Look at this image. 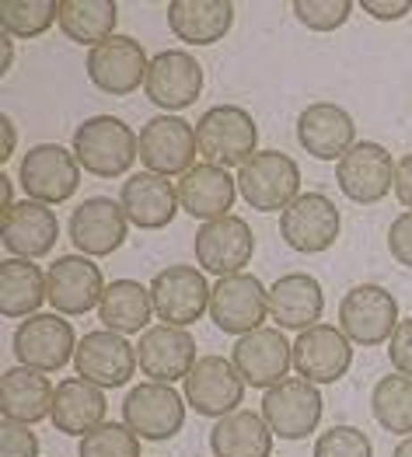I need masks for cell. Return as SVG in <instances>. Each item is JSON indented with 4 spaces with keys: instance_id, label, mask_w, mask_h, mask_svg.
<instances>
[{
    "instance_id": "26",
    "label": "cell",
    "mask_w": 412,
    "mask_h": 457,
    "mask_svg": "<svg viewBox=\"0 0 412 457\" xmlns=\"http://www.w3.org/2000/svg\"><path fill=\"white\" fill-rule=\"evenodd\" d=\"M322 311H325L322 283L307 272H287L269 287V318L276 321V328H290L300 336L322 325Z\"/></svg>"
},
{
    "instance_id": "13",
    "label": "cell",
    "mask_w": 412,
    "mask_h": 457,
    "mask_svg": "<svg viewBox=\"0 0 412 457\" xmlns=\"http://www.w3.org/2000/svg\"><path fill=\"white\" fill-rule=\"evenodd\" d=\"M18 182L29 192V199H36L42 206H60L80 186V164H77L74 151H67L60 144H36L21 157Z\"/></svg>"
},
{
    "instance_id": "38",
    "label": "cell",
    "mask_w": 412,
    "mask_h": 457,
    "mask_svg": "<svg viewBox=\"0 0 412 457\" xmlns=\"http://www.w3.org/2000/svg\"><path fill=\"white\" fill-rule=\"evenodd\" d=\"M77 457H140V436L126 422H102L80 436Z\"/></svg>"
},
{
    "instance_id": "10",
    "label": "cell",
    "mask_w": 412,
    "mask_h": 457,
    "mask_svg": "<svg viewBox=\"0 0 412 457\" xmlns=\"http://www.w3.org/2000/svg\"><path fill=\"white\" fill-rule=\"evenodd\" d=\"M342 217L325 192H300L280 213V237L300 255H322L336 245Z\"/></svg>"
},
{
    "instance_id": "25",
    "label": "cell",
    "mask_w": 412,
    "mask_h": 457,
    "mask_svg": "<svg viewBox=\"0 0 412 457\" xmlns=\"http://www.w3.org/2000/svg\"><path fill=\"white\" fill-rule=\"evenodd\" d=\"M0 237L11 259H42L60 241V220L49 206L21 199L7 213H0Z\"/></svg>"
},
{
    "instance_id": "20",
    "label": "cell",
    "mask_w": 412,
    "mask_h": 457,
    "mask_svg": "<svg viewBox=\"0 0 412 457\" xmlns=\"http://www.w3.org/2000/svg\"><path fill=\"white\" fill-rule=\"evenodd\" d=\"M231 363L238 367L241 381L248 387L269 391L273 384L287 381V374L294 367V343H287L283 328H265L263 325V328H256L234 343Z\"/></svg>"
},
{
    "instance_id": "22",
    "label": "cell",
    "mask_w": 412,
    "mask_h": 457,
    "mask_svg": "<svg viewBox=\"0 0 412 457\" xmlns=\"http://www.w3.org/2000/svg\"><path fill=\"white\" fill-rule=\"evenodd\" d=\"M353 343L336 325H315L294 339V370L311 384H336L349 374Z\"/></svg>"
},
{
    "instance_id": "37",
    "label": "cell",
    "mask_w": 412,
    "mask_h": 457,
    "mask_svg": "<svg viewBox=\"0 0 412 457\" xmlns=\"http://www.w3.org/2000/svg\"><path fill=\"white\" fill-rule=\"evenodd\" d=\"M60 25V0H4L0 4V29L11 38H38Z\"/></svg>"
},
{
    "instance_id": "29",
    "label": "cell",
    "mask_w": 412,
    "mask_h": 457,
    "mask_svg": "<svg viewBox=\"0 0 412 457\" xmlns=\"http://www.w3.org/2000/svg\"><path fill=\"white\" fill-rule=\"evenodd\" d=\"M105 391L98 384L84 381V378H67L56 384V398H53V416L49 422L56 426V433L67 436H88L91 429H98L105 420Z\"/></svg>"
},
{
    "instance_id": "35",
    "label": "cell",
    "mask_w": 412,
    "mask_h": 457,
    "mask_svg": "<svg viewBox=\"0 0 412 457\" xmlns=\"http://www.w3.org/2000/svg\"><path fill=\"white\" fill-rule=\"evenodd\" d=\"M119 7L113 0H60V29L77 46H102L115 36Z\"/></svg>"
},
{
    "instance_id": "4",
    "label": "cell",
    "mask_w": 412,
    "mask_h": 457,
    "mask_svg": "<svg viewBox=\"0 0 412 457\" xmlns=\"http://www.w3.org/2000/svg\"><path fill=\"white\" fill-rule=\"evenodd\" d=\"M238 195L259 213H283L300 195L298 161L283 151H259L245 168H238Z\"/></svg>"
},
{
    "instance_id": "40",
    "label": "cell",
    "mask_w": 412,
    "mask_h": 457,
    "mask_svg": "<svg viewBox=\"0 0 412 457\" xmlns=\"http://www.w3.org/2000/svg\"><path fill=\"white\" fill-rule=\"evenodd\" d=\"M315 457H374V444L357 426H329L315 440Z\"/></svg>"
},
{
    "instance_id": "45",
    "label": "cell",
    "mask_w": 412,
    "mask_h": 457,
    "mask_svg": "<svg viewBox=\"0 0 412 457\" xmlns=\"http://www.w3.org/2000/svg\"><path fill=\"white\" fill-rule=\"evenodd\" d=\"M395 195L406 210H412V154H402L395 161Z\"/></svg>"
},
{
    "instance_id": "33",
    "label": "cell",
    "mask_w": 412,
    "mask_h": 457,
    "mask_svg": "<svg viewBox=\"0 0 412 457\" xmlns=\"http://www.w3.org/2000/svg\"><path fill=\"white\" fill-rule=\"evenodd\" d=\"M273 429L265 426L263 412L238 409L234 416L217 420L210 429V451L214 457H269L273 454Z\"/></svg>"
},
{
    "instance_id": "6",
    "label": "cell",
    "mask_w": 412,
    "mask_h": 457,
    "mask_svg": "<svg viewBox=\"0 0 412 457\" xmlns=\"http://www.w3.org/2000/svg\"><path fill=\"white\" fill-rule=\"evenodd\" d=\"M322 391L304 378H287L263 391V420L276 440H307L322 422Z\"/></svg>"
},
{
    "instance_id": "21",
    "label": "cell",
    "mask_w": 412,
    "mask_h": 457,
    "mask_svg": "<svg viewBox=\"0 0 412 457\" xmlns=\"http://www.w3.org/2000/svg\"><path fill=\"white\" fill-rule=\"evenodd\" d=\"M130 220L122 203H115L109 195H91L71 213V241L80 255L88 259H102L113 255L126 245Z\"/></svg>"
},
{
    "instance_id": "47",
    "label": "cell",
    "mask_w": 412,
    "mask_h": 457,
    "mask_svg": "<svg viewBox=\"0 0 412 457\" xmlns=\"http://www.w3.org/2000/svg\"><path fill=\"white\" fill-rule=\"evenodd\" d=\"M0 189H4V210H0V213H7V210L14 206V182H11L7 175H0Z\"/></svg>"
},
{
    "instance_id": "18",
    "label": "cell",
    "mask_w": 412,
    "mask_h": 457,
    "mask_svg": "<svg viewBox=\"0 0 412 457\" xmlns=\"http://www.w3.org/2000/svg\"><path fill=\"white\" fill-rule=\"evenodd\" d=\"M196 266L217 279L224 276H238L245 272V266L252 262V252H256V234L252 228L241 220V217H221V220H210L196 230Z\"/></svg>"
},
{
    "instance_id": "15",
    "label": "cell",
    "mask_w": 412,
    "mask_h": 457,
    "mask_svg": "<svg viewBox=\"0 0 412 457\" xmlns=\"http://www.w3.org/2000/svg\"><path fill=\"white\" fill-rule=\"evenodd\" d=\"M144 95L164 112H182L203 95V67L189 49H161L150 56Z\"/></svg>"
},
{
    "instance_id": "36",
    "label": "cell",
    "mask_w": 412,
    "mask_h": 457,
    "mask_svg": "<svg viewBox=\"0 0 412 457\" xmlns=\"http://www.w3.org/2000/svg\"><path fill=\"white\" fill-rule=\"evenodd\" d=\"M371 412L384 433L412 436V378L388 374L371 391Z\"/></svg>"
},
{
    "instance_id": "42",
    "label": "cell",
    "mask_w": 412,
    "mask_h": 457,
    "mask_svg": "<svg viewBox=\"0 0 412 457\" xmlns=\"http://www.w3.org/2000/svg\"><path fill=\"white\" fill-rule=\"evenodd\" d=\"M388 252L399 266L412 269V210L399 213L388 228Z\"/></svg>"
},
{
    "instance_id": "17",
    "label": "cell",
    "mask_w": 412,
    "mask_h": 457,
    "mask_svg": "<svg viewBox=\"0 0 412 457\" xmlns=\"http://www.w3.org/2000/svg\"><path fill=\"white\" fill-rule=\"evenodd\" d=\"M147 49L133 36H113L109 42L88 49V77L102 95H133L147 80Z\"/></svg>"
},
{
    "instance_id": "41",
    "label": "cell",
    "mask_w": 412,
    "mask_h": 457,
    "mask_svg": "<svg viewBox=\"0 0 412 457\" xmlns=\"http://www.w3.org/2000/svg\"><path fill=\"white\" fill-rule=\"evenodd\" d=\"M0 457H38V436L32 426L14 420L0 422Z\"/></svg>"
},
{
    "instance_id": "3",
    "label": "cell",
    "mask_w": 412,
    "mask_h": 457,
    "mask_svg": "<svg viewBox=\"0 0 412 457\" xmlns=\"http://www.w3.org/2000/svg\"><path fill=\"white\" fill-rule=\"evenodd\" d=\"M399 328V301L381 283H357L339 301V332L360 349L391 343Z\"/></svg>"
},
{
    "instance_id": "1",
    "label": "cell",
    "mask_w": 412,
    "mask_h": 457,
    "mask_svg": "<svg viewBox=\"0 0 412 457\" xmlns=\"http://www.w3.org/2000/svg\"><path fill=\"white\" fill-rule=\"evenodd\" d=\"M71 151L95 179H122L140 161V137L119 115H91L74 129Z\"/></svg>"
},
{
    "instance_id": "24",
    "label": "cell",
    "mask_w": 412,
    "mask_h": 457,
    "mask_svg": "<svg viewBox=\"0 0 412 457\" xmlns=\"http://www.w3.org/2000/svg\"><path fill=\"white\" fill-rule=\"evenodd\" d=\"M298 144L315 161H342L357 144V122L336 102H311L298 115Z\"/></svg>"
},
{
    "instance_id": "30",
    "label": "cell",
    "mask_w": 412,
    "mask_h": 457,
    "mask_svg": "<svg viewBox=\"0 0 412 457\" xmlns=\"http://www.w3.org/2000/svg\"><path fill=\"white\" fill-rule=\"evenodd\" d=\"M53 398H56V387L49 384L46 374H38L32 367H11V370L0 374V412H4V420L36 426V422L53 416Z\"/></svg>"
},
{
    "instance_id": "12",
    "label": "cell",
    "mask_w": 412,
    "mask_h": 457,
    "mask_svg": "<svg viewBox=\"0 0 412 457\" xmlns=\"http://www.w3.org/2000/svg\"><path fill=\"white\" fill-rule=\"evenodd\" d=\"M210 318L221 332L238 339L263 328V321L269 318V290L263 287V279L252 272L217 279L210 294Z\"/></svg>"
},
{
    "instance_id": "43",
    "label": "cell",
    "mask_w": 412,
    "mask_h": 457,
    "mask_svg": "<svg viewBox=\"0 0 412 457\" xmlns=\"http://www.w3.org/2000/svg\"><path fill=\"white\" fill-rule=\"evenodd\" d=\"M388 360H391L395 374L412 378V318L399 321V328H395V336L388 343Z\"/></svg>"
},
{
    "instance_id": "44",
    "label": "cell",
    "mask_w": 412,
    "mask_h": 457,
    "mask_svg": "<svg viewBox=\"0 0 412 457\" xmlns=\"http://www.w3.org/2000/svg\"><path fill=\"white\" fill-rule=\"evenodd\" d=\"M360 7L374 21H399V18L412 14V0H360Z\"/></svg>"
},
{
    "instance_id": "7",
    "label": "cell",
    "mask_w": 412,
    "mask_h": 457,
    "mask_svg": "<svg viewBox=\"0 0 412 457\" xmlns=\"http://www.w3.org/2000/svg\"><path fill=\"white\" fill-rule=\"evenodd\" d=\"M245 387L238 367L224 360V356H199V363L189 370V378L182 381V395H186V405L203 416V420H224L234 416L245 402Z\"/></svg>"
},
{
    "instance_id": "48",
    "label": "cell",
    "mask_w": 412,
    "mask_h": 457,
    "mask_svg": "<svg viewBox=\"0 0 412 457\" xmlns=\"http://www.w3.org/2000/svg\"><path fill=\"white\" fill-rule=\"evenodd\" d=\"M0 42H4V63H0V74H7V71H11V60H14V38L4 36Z\"/></svg>"
},
{
    "instance_id": "27",
    "label": "cell",
    "mask_w": 412,
    "mask_h": 457,
    "mask_svg": "<svg viewBox=\"0 0 412 457\" xmlns=\"http://www.w3.org/2000/svg\"><path fill=\"white\" fill-rule=\"evenodd\" d=\"M119 203L126 210V220L137 230H161L175 220V213L182 210L179 206V189L161 179V175H150V171H133L122 192H119Z\"/></svg>"
},
{
    "instance_id": "9",
    "label": "cell",
    "mask_w": 412,
    "mask_h": 457,
    "mask_svg": "<svg viewBox=\"0 0 412 457\" xmlns=\"http://www.w3.org/2000/svg\"><path fill=\"white\" fill-rule=\"evenodd\" d=\"M122 422L140 440H172L186 426V395H179L172 384H133V391L122 398Z\"/></svg>"
},
{
    "instance_id": "39",
    "label": "cell",
    "mask_w": 412,
    "mask_h": 457,
    "mask_svg": "<svg viewBox=\"0 0 412 457\" xmlns=\"http://www.w3.org/2000/svg\"><path fill=\"white\" fill-rule=\"evenodd\" d=\"M353 0H294V18L311 32H336L349 21Z\"/></svg>"
},
{
    "instance_id": "2",
    "label": "cell",
    "mask_w": 412,
    "mask_h": 457,
    "mask_svg": "<svg viewBox=\"0 0 412 457\" xmlns=\"http://www.w3.org/2000/svg\"><path fill=\"white\" fill-rule=\"evenodd\" d=\"M196 147L203 164L245 168L259 154V126L241 105H214L196 122Z\"/></svg>"
},
{
    "instance_id": "28",
    "label": "cell",
    "mask_w": 412,
    "mask_h": 457,
    "mask_svg": "<svg viewBox=\"0 0 412 457\" xmlns=\"http://www.w3.org/2000/svg\"><path fill=\"white\" fill-rule=\"evenodd\" d=\"M175 189H179V206L189 217L210 224V220L231 217V206L238 199V179H231V171L217 164H196L179 179Z\"/></svg>"
},
{
    "instance_id": "19",
    "label": "cell",
    "mask_w": 412,
    "mask_h": 457,
    "mask_svg": "<svg viewBox=\"0 0 412 457\" xmlns=\"http://www.w3.org/2000/svg\"><path fill=\"white\" fill-rule=\"evenodd\" d=\"M140 367L137 349L130 345L126 336L109 332V328H95L88 336H80L74 353V370L77 378L98 384L102 391L109 387H122L133 378V370Z\"/></svg>"
},
{
    "instance_id": "49",
    "label": "cell",
    "mask_w": 412,
    "mask_h": 457,
    "mask_svg": "<svg viewBox=\"0 0 412 457\" xmlns=\"http://www.w3.org/2000/svg\"><path fill=\"white\" fill-rule=\"evenodd\" d=\"M391 457H412V436H402L399 447L391 451Z\"/></svg>"
},
{
    "instance_id": "14",
    "label": "cell",
    "mask_w": 412,
    "mask_h": 457,
    "mask_svg": "<svg viewBox=\"0 0 412 457\" xmlns=\"http://www.w3.org/2000/svg\"><path fill=\"white\" fill-rule=\"evenodd\" d=\"M336 182L349 203L374 206L395 192V157L374 140H357L336 164Z\"/></svg>"
},
{
    "instance_id": "23",
    "label": "cell",
    "mask_w": 412,
    "mask_h": 457,
    "mask_svg": "<svg viewBox=\"0 0 412 457\" xmlns=\"http://www.w3.org/2000/svg\"><path fill=\"white\" fill-rule=\"evenodd\" d=\"M137 360L144 378L157 384L186 381L189 370L199 363L196 356V339L189 336V328L179 325H154L140 336L137 343Z\"/></svg>"
},
{
    "instance_id": "5",
    "label": "cell",
    "mask_w": 412,
    "mask_h": 457,
    "mask_svg": "<svg viewBox=\"0 0 412 457\" xmlns=\"http://www.w3.org/2000/svg\"><path fill=\"white\" fill-rule=\"evenodd\" d=\"M74 325L63 314H46L38 311L32 318H25L14 328V356L18 367H32L38 374H56L67 363H74L77 353Z\"/></svg>"
},
{
    "instance_id": "8",
    "label": "cell",
    "mask_w": 412,
    "mask_h": 457,
    "mask_svg": "<svg viewBox=\"0 0 412 457\" xmlns=\"http://www.w3.org/2000/svg\"><path fill=\"white\" fill-rule=\"evenodd\" d=\"M140 161L150 175L161 179H182L196 168V126H189L179 115H154L140 126Z\"/></svg>"
},
{
    "instance_id": "11",
    "label": "cell",
    "mask_w": 412,
    "mask_h": 457,
    "mask_svg": "<svg viewBox=\"0 0 412 457\" xmlns=\"http://www.w3.org/2000/svg\"><path fill=\"white\" fill-rule=\"evenodd\" d=\"M210 294L214 287L196 266H164L150 279L154 314L161 318V325L189 328L192 321L210 314Z\"/></svg>"
},
{
    "instance_id": "31",
    "label": "cell",
    "mask_w": 412,
    "mask_h": 457,
    "mask_svg": "<svg viewBox=\"0 0 412 457\" xmlns=\"http://www.w3.org/2000/svg\"><path fill=\"white\" fill-rule=\"evenodd\" d=\"M234 25L231 0H172L168 4V29L179 42L189 46H214Z\"/></svg>"
},
{
    "instance_id": "32",
    "label": "cell",
    "mask_w": 412,
    "mask_h": 457,
    "mask_svg": "<svg viewBox=\"0 0 412 457\" xmlns=\"http://www.w3.org/2000/svg\"><path fill=\"white\" fill-rule=\"evenodd\" d=\"M154 318V297H150V287L137 283V279H113L105 287V297L98 304V321L119 332V336H144L147 332V321Z\"/></svg>"
},
{
    "instance_id": "46",
    "label": "cell",
    "mask_w": 412,
    "mask_h": 457,
    "mask_svg": "<svg viewBox=\"0 0 412 457\" xmlns=\"http://www.w3.org/2000/svg\"><path fill=\"white\" fill-rule=\"evenodd\" d=\"M0 126H4V147H0V164H7V161H11V154H14V144H18V129H14L11 115H4V119H0Z\"/></svg>"
},
{
    "instance_id": "34",
    "label": "cell",
    "mask_w": 412,
    "mask_h": 457,
    "mask_svg": "<svg viewBox=\"0 0 412 457\" xmlns=\"http://www.w3.org/2000/svg\"><path fill=\"white\" fill-rule=\"evenodd\" d=\"M46 304V272L32 259H4L0 262V314L4 318H32Z\"/></svg>"
},
{
    "instance_id": "16",
    "label": "cell",
    "mask_w": 412,
    "mask_h": 457,
    "mask_svg": "<svg viewBox=\"0 0 412 457\" xmlns=\"http://www.w3.org/2000/svg\"><path fill=\"white\" fill-rule=\"evenodd\" d=\"M105 276L88 255H63L46 269V301L56 307V314H88L98 311L105 297Z\"/></svg>"
}]
</instances>
